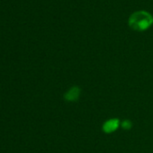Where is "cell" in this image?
Masks as SVG:
<instances>
[{
  "label": "cell",
  "instance_id": "obj_1",
  "mask_svg": "<svg viewBox=\"0 0 153 153\" xmlns=\"http://www.w3.org/2000/svg\"><path fill=\"white\" fill-rule=\"evenodd\" d=\"M152 24V14L145 10L135 11L128 18L129 27L135 31H145L149 30Z\"/></svg>",
  "mask_w": 153,
  "mask_h": 153
},
{
  "label": "cell",
  "instance_id": "obj_2",
  "mask_svg": "<svg viewBox=\"0 0 153 153\" xmlns=\"http://www.w3.org/2000/svg\"><path fill=\"white\" fill-rule=\"evenodd\" d=\"M121 126V121L118 118H110L108 120H106L103 126H102V130L105 134H114L115 132H116L119 127Z\"/></svg>",
  "mask_w": 153,
  "mask_h": 153
},
{
  "label": "cell",
  "instance_id": "obj_3",
  "mask_svg": "<svg viewBox=\"0 0 153 153\" xmlns=\"http://www.w3.org/2000/svg\"><path fill=\"white\" fill-rule=\"evenodd\" d=\"M81 94V90L78 86L70 87L63 95V98L68 102H76L79 100Z\"/></svg>",
  "mask_w": 153,
  "mask_h": 153
},
{
  "label": "cell",
  "instance_id": "obj_4",
  "mask_svg": "<svg viewBox=\"0 0 153 153\" xmlns=\"http://www.w3.org/2000/svg\"><path fill=\"white\" fill-rule=\"evenodd\" d=\"M121 127L125 131H129L133 128V122L130 119H124L121 122Z\"/></svg>",
  "mask_w": 153,
  "mask_h": 153
}]
</instances>
